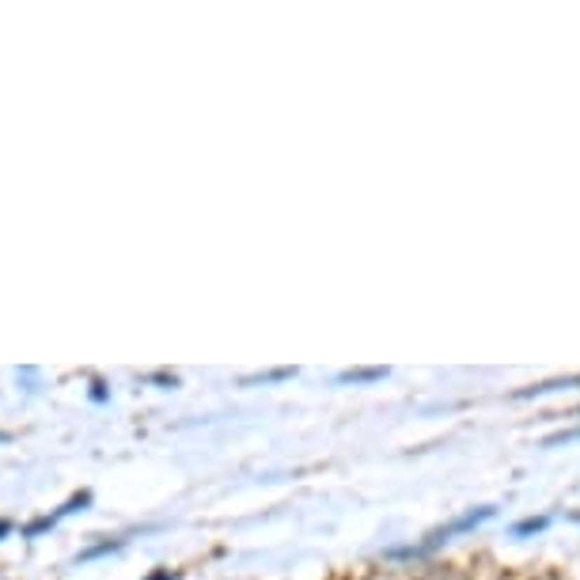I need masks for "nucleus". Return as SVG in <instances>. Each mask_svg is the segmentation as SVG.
I'll use <instances>...</instances> for the list:
<instances>
[{"mask_svg":"<svg viewBox=\"0 0 580 580\" xmlns=\"http://www.w3.org/2000/svg\"><path fill=\"white\" fill-rule=\"evenodd\" d=\"M0 535H8V523L4 520H0Z\"/></svg>","mask_w":580,"mask_h":580,"instance_id":"obj_1","label":"nucleus"}]
</instances>
